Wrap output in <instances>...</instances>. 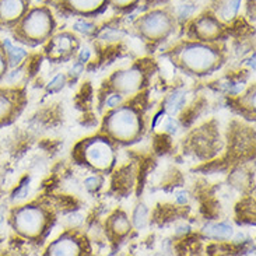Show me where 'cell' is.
I'll use <instances>...</instances> for the list:
<instances>
[{"label":"cell","instance_id":"6da1fadb","mask_svg":"<svg viewBox=\"0 0 256 256\" xmlns=\"http://www.w3.org/2000/svg\"><path fill=\"white\" fill-rule=\"evenodd\" d=\"M108 129L115 137L129 139V137L135 136L139 130L137 115L129 108H122L109 116Z\"/></svg>","mask_w":256,"mask_h":256},{"label":"cell","instance_id":"7a4b0ae2","mask_svg":"<svg viewBox=\"0 0 256 256\" xmlns=\"http://www.w3.org/2000/svg\"><path fill=\"white\" fill-rule=\"evenodd\" d=\"M184 63L196 72H203L213 67L217 62V55L211 49L200 45H193L182 52Z\"/></svg>","mask_w":256,"mask_h":256},{"label":"cell","instance_id":"3957f363","mask_svg":"<svg viewBox=\"0 0 256 256\" xmlns=\"http://www.w3.org/2000/svg\"><path fill=\"white\" fill-rule=\"evenodd\" d=\"M45 223L44 213L40 208L24 207L17 211L14 217V225L20 232L27 235H35L42 230Z\"/></svg>","mask_w":256,"mask_h":256},{"label":"cell","instance_id":"277c9868","mask_svg":"<svg viewBox=\"0 0 256 256\" xmlns=\"http://www.w3.org/2000/svg\"><path fill=\"white\" fill-rule=\"evenodd\" d=\"M84 155H86V160L91 165L101 169L109 167L113 158L109 144L101 139H97V140H93L91 143H88L84 150Z\"/></svg>","mask_w":256,"mask_h":256},{"label":"cell","instance_id":"5b68a950","mask_svg":"<svg viewBox=\"0 0 256 256\" xmlns=\"http://www.w3.org/2000/svg\"><path fill=\"white\" fill-rule=\"evenodd\" d=\"M23 27H24L27 35H30L31 38H42L52 30L51 28L52 20H51L48 11L34 10L31 14L25 18Z\"/></svg>","mask_w":256,"mask_h":256},{"label":"cell","instance_id":"8992f818","mask_svg":"<svg viewBox=\"0 0 256 256\" xmlns=\"http://www.w3.org/2000/svg\"><path fill=\"white\" fill-rule=\"evenodd\" d=\"M169 20L164 13L155 11L147 16L142 23V30H143L149 37H158L161 34L168 31Z\"/></svg>","mask_w":256,"mask_h":256},{"label":"cell","instance_id":"52a82bcc","mask_svg":"<svg viewBox=\"0 0 256 256\" xmlns=\"http://www.w3.org/2000/svg\"><path fill=\"white\" fill-rule=\"evenodd\" d=\"M140 83H142V74L137 70L119 72L113 77V86L125 94L136 91L140 87Z\"/></svg>","mask_w":256,"mask_h":256},{"label":"cell","instance_id":"ba28073f","mask_svg":"<svg viewBox=\"0 0 256 256\" xmlns=\"http://www.w3.org/2000/svg\"><path fill=\"white\" fill-rule=\"evenodd\" d=\"M24 0H0V17L3 20H16L23 14Z\"/></svg>","mask_w":256,"mask_h":256},{"label":"cell","instance_id":"9c48e42d","mask_svg":"<svg viewBox=\"0 0 256 256\" xmlns=\"http://www.w3.org/2000/svg\"><path fill=\"white\" fill-rule=\"evenodd\" d=\"M79 251L80 248L76 241L70 240V238H63V240L56 241L49 248V254L51 255H77Z\"/></svg>","mask_w":256,"mask_h":256},{"label":"cell","instance_id":"30bf717a","mask_svg":"<svg viewBox=\"0 0 256 256\" xmlns=\"http://www.w3.org/2000/svg\"><path fill=\"white\" fill-rule=\"evenodd\" d=\"M73 48V38L69 35H59L52 41L51 48H49V55L52 57H59L67 53Z\"/></svg>","mask_w":256,"mask_h":256},{"label":"cell","instance_id":"8fae6325","mask_svg":"<svg viewBox=\"0 0 256 256\" xmlns=\"http://www.w3.org/2000/svg\"><path fill=\"white\" fill-rule=\"evenodd\" d=\"M196 30H198V34H199L202 38L205 40H210V38H214L218 35V31H220V27L217 24L216 21L213 18H202L198 25H196Z\"/></svg>","mask_w":256,"mask_h":256},{"label":"cell","instance_id":"7c38bea8","mask_svg":"<svg viewBox=\"0 0 256 256\" xmlns=\"http://www.w3.org/2000/svg\"><path fill=\"white\" fill-rule=\"evenodd\" d=\"M205 235L214 240H228L232 235V228L227 224H207L203 228Z\"/></svg>","mask_w":256,"mask_h":256},{"label":"cell","instance_id":"4fadbf2b","mask_svg":"<svg viewBox=\"0 0 256 256\" xmlns=\"http://www.w3.org/2000/svg\"><path fill=\"white\" fill-rule=\"evenodd\" d=\"M241 0H224L221 7L218 10V14L224 20H231L232 17L237 14L238 8H240Z\"/></svg>","mask_w":256,"mask_h":256},{"label":"cell","instance_id":"5bb4252c","mask_svg":"<svg viewBox=\"0 0 256 256\" xmlns=\"http://www.w3.org/2000/svg\"><path fill=\"white\" fill-rule=\"evenodd\" d=\"M67 3L79 11H93L100 7L104 0H67Z\"/></svg>","mask_w":256,"mask_h":256},{"label":"cell","instance_id":"9a60e30c","mask_svg":"<svg viewBox=\"0 0 256 256\" xmlns=\"http://www.w3.org/2000/svg\"><path fill=\"white\" fill-rule=\"evenodd\" d=\"M185 101H186V98H185L184 93L176 91V93H174L172 96L169 97L168 101H167V111L169 113H176L178 111L182 109V106L185 105Z\"/></svg>","mask_w":256,"mask_h":256},{"label":"cell","instance_id":"2e32d148","mask_svg":"<svg viewBox=\"0 0 256 256\" xmlns=\"http://www.w3.org/2000/svg\"><path fill=\"white\" fill-rule=\"evenodd\" d=\"M4 48H6V51H7L8 56H10V60H11V64L13 66H16V64H18L25 57V51H23L21 48H17V47H14L11 42L8 40H6L4 42Z\"/></svg>","mask_w":256,"mask_h":256},{"label":"cell","instance_id":"e0dca14e","mask_svg":"<svg viewBox=\"0 0 256 256\" xmlns=\"http://www.w3.org/2000/svg\"><path fill=\"white\" fill-rule=\"evenodd\" d=\"M133 223L137 228H143L144 225L147 224V208L144 206H139L135 211L133 216Z\"/></svg>","mask_w":256,"mask_h":256},{"label":"cell","instance_id":"ac0fdd59","mask_svg":"<svg viewBox=\"0 0 256 256\" xmlns=\"http://www.w3.org/2000/svg\"><path fill=\"white\" fill-rule=\"evenodd\" d=\"M113 230L118 232V234H125L128 232L129 230V221L128 218L122 214H118V216L113 218Z\"/></svg>","mask_w":256,"mask_h":256},{"label":"cell","instance_id":"d6986e66","mask_svg":"<svg viewBox=\"0 0 256 256\" xmlns=\"http://www.w3.org/2000/svg\"><path fill=\"white\" fill-rule=\"evenodd\" d=\"M10 109H11V104H10L8 98L0 94V119L6 118L10 112Z\"/></svg>","mask_w":256,"mask_h":256},{"label":"cell","instance_id":"ffe728a7","mask_svg":"<svg viewBox=\"0 0 256 256\" xmlns=\"http://www.w3.org/2000/svg\"><path fill=\"white\" fill-rule=\"evenodd\" d=\"M74 30H76V31L83 32V34H90V32L94 31V25L91 24V23L84 21V20H80V21H77V23L74 24Z\"/></svg>","mask_w":256,"mask_h":256},{"label":"cell","instance_id":"44dd1931","mask_svg":"<svg viewBox=\"0 0 256 256\" xmlns=\"http://www.w3.org/2000/svg\"><path fill=\"white\" fill-rule=\"evenodd\" d=\"M63 83H64V77L62 76V74H59V76H56L53 80L49 83L48 88L51 90V91H56V90H59V88H62Z\"/></svg>","mask_w":256,"mask_h":256},{"label":"cell","instance_id":"7402d4cb","mask_svg":"<svg viewBox=\"0 0 256 256\" xmlns=\"http://www.w3.org/2000/svg\"><path fill=\"white\" fill-rule=\"evenodd\" d=\"M100 184H101L100 178H96V176L88 178V179H86V182H84V185H86V188H87V189H96V188H98V185Z\"/></svg>","mask_w":256,"mask_h":256},{"label":"cell","instance_id":"603a6c76","mask_svg":"<svg viewBox=\"0 0 256 256\" xmlns=\"http://www.w3.org/2000/svg\"><path fill=\"white\" fill-rule=\"evenodd\" d=\"M28 182H30V181H27V182H25V184H23V186H21V188H20V189H18V191H17L16 192V199H23V198H25V196H27V193H28Z\"/></svg>","mask_w":256,"mask_h":256},{"label":"cell","instance_id":"cb8c5ba5","mask_svg":"<svg viewBox=\"0 0 256 256\" xmlns=\"http://www.w3.org/2000/svg\"><path fill=\"white\" fill-rule=\"evenodd\" d=\"M164 128L167 129L169 133H175L176 129H178V125H176V122L172 119V118H169V119H167V122H165Z\"/></svg>","mask_w":256,"mask_h":256},{"label":"cell","instance_id":"d4e9b609","mask_svg":"<svg viewBox=\"0 0 256 256\" xmlns=\"http://www.w3.org/2000/svg\"><path fill=\"white\" fill-rule=\"evenodd\" d=\"M225 88H227L230 93L237 94V93H240L241 90L244 88V86H242V84H238V83H228V86H225Z\"/></svg>","mask_w":256,"mask_h":256},{"label":"cell","instance_id":"484cf974","mask_svg":"<svg viewBox=\"0 0 256 256\" xmlns=\"http://www.w3.org/2000/svg\"><path fill=\"white\" fill-rule=\"evenodd\" d=\"M120 101H122V98L119 96H112L109 97L108 100H106V106H116L118 104H120Z\"/></svg>","mask_w":256,"mask_h":256},{"label":"cell","instance_id":"4316f807","mask_svg":"<svg viewBox=\"0 0 256 256\" xmlns=\"http://www.w3.org/2000/svg\"><path fill=\"white\" fill-rule=\"evenodd\" d=\"M81 72H83V64H81L80 62L74 64L72 69H70V74H72V76H79Z\"/></svg>","mask_w":256,"mask_h":256},{"label":"cell","instance_id":"83f0119b","mask_svg":"<svg viewBox=\"0 0 256 256\" xmlns=\"http://www.w3.org/2000/svg\"><path fill=\"white\" fill-rule=\"evenodd\" d=\"M88 59H90V51L88 49H84V51H81L80 53V63L84 64L87 62Z\"/></svg>","mask_w":256,"mask_h":256},{"label":"cell","instance_id":"f1b7e54d","mask_svg":"<svg viewBox=\"0 0 256 256\" xmlns=\"http://www.w3.org/2000/svg\"><path fill=\"white\" fill-rule=\"evenodd\" d=\"M112 1H113V4L123 7V6H129V4H132L135 0H112Z\"/></svg>","mask_w":256,"mask_h":256},{"label":"cell","instance_id":"f546056e","mask_svg":"<svg viewBox=\"0 0 256 256\" xmlns=\"http://www.w3.org/2000/svg\"><path fill=\"white\" fill-rule=\"evenodd\" d=\"M176 199H178L179 203H185V202H186V195H185V193H179Z\"/></svg>","mask_w":256,"mask_h":256},{"label":"cell","instance_id":"4dcf8cb0","mask_svg":"<svg viewBox=\"0 0 256 256\" xmlns=\"http://www.w3.org/2000/svg\"><path fill=\"white\" fill-rule=\"evenodd\" d=\"M161 116H162V112L157 113V116H155V118H154V122H153V128H155V126H157V122H158V120H160Z\"/></svg>","mask_w":256,"mask_h":256},{"label":"cell","instance_id":"1f68e13d","mask_svg":"<svg viewBox=\"0 0 256 256\" xmlns=\"http://www.w3.org/2000/svg\"><path fill=\"white\" fill-rule=\"evenodd\" d=\"M3 69H4V60H3V57L0 55V74L3 72Z\"/></svg>","mask_w":256,"mask_h":256},{"label":"cell","instance_id":"d6a6232c","mask_svg":"<svg viewBox=\"0 0 256 256\" xmlns=\"http://www.w3.org/2000/svg\"><path fill=\"white\" fill-rule=\"evenodd\" d=\"M3 223V214H1V211H0V224Z\"/></svg>","mask_w":256,"mask_h":256}]
</instances>
